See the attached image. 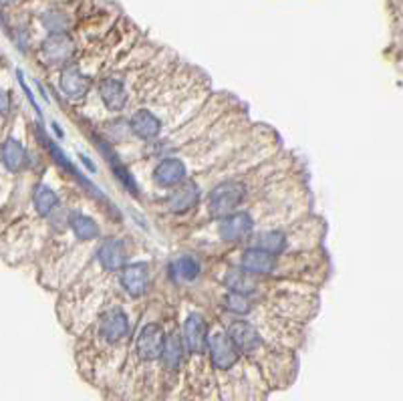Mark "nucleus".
<instances>
[{"instance_id":"obj_1","label":"nucleus","mask_w":403,"mask_h":401,"mask_svg":"<svg viewBox=\"0 0 403 401\" xmlns=\"http://www.w3.org/2000/svg\"><path fill=\"white\" fill-rule=\"evenodd\" d=\"M244 198V186L238 182H226L220 184L218 188L210 194L208 208L214 218H228L238 208V204Z\"/></svg>"},{"instance_id":"obj_2","label":"nucleus","mask_w":403,"mask_h":401,"mask_svg":"<svg viewBox=\"0 0 403 401\" xmlns=\"http://www.w3.org/2000/svg\"><path fill=\"white\" fill-rule=\"evenodd\" d=\"M164 343H166L164 329L156 323H149V325L143 327L140 337H138V353L147 361L158 359L164 351Z\"/></svg>"},{"instance_id":"obj_3","label":"nucleus","mask_w":403,"mask_h":401,"mask_svg":"<svg viewBox=\"0 0 403 401\" xmlns=\"http://www.w3.org/2000/svg\"><path fill=\"white\" fill-rule=\"evenodd\" d=\"M208 347H210V355H212V363L218 369H230L232 365H236V347L232 345V341L226 335L216 333L212 337H208Z\"/></svg>"},{"instance_id":"obj_4","label":"nucleus","mask_w":403,"mask_h":401,"mask_svg":"<svg viewBox=\"0 0 403 401\" xmlns=\"http://www.w3.org/2000/svg\"><path fill=\"white\" fill-rule=\"evenodd\" d=\"M127 329L129 321L121 308H109L101 315V337L107 343H118L119 339L127 335Z\"/></svg>"},{"instance_id":"obj_5","label":"nucleus","mask_w":403,"mask_h":401,"mask_svg":"<svg viewBox=\"0 0 403 401\" xmlns=\"http://www.w3.org/2000/svg\"><path fill=\"white\" fill-rule=\"evenodd\" d=\"M184 341L188 351L194 355H202L208 347V329L200 315H191L184 325Z\"/></svg>"},{"instance_id":"obj_6","label":"nucleus","mask_w":403,"mask_h":401,"mask_svg":"<svg viewBox=\"0 0 403 401\" xmlns=\"http://www.w3.org/2000/svg\"><path fill=\"white\" fill-rule=\"evenodd\" d=\"M121 286L127 290L129 297H142L147 290V264L145 262H135L129 264L121 270Z\"/></svg>"},{"instance_id":"obj_7","label":"nucleus","mask_w":403,"mask_h":401,"mask_svg":"<svg viewBox=\"0 0 403 401\" xmlns=\"http://www.w3.org/2000/svg\"><path fill=\"white\" fill-rule=\"evenodd\" d=\"M73 41L65 35H50L47 41L43 43V57L47 63H53V65H59V63H67L73 57Z\"/></svg>"},{"instance_id":"obj_8","label":"nucleus","mask_w":403,"mask_h":401,"mask_svg":"<svg viewBox=\"0 0 403 401\" xmlns=\"http://www.w3.org/2000/svg\"><path fill=\"white\" fill-rule=\"evenodd\" d=\"M254 228V222L248 214H232L220 224V236L226 242H238L246 238Z\"/></svg>"},{"instance_id":"obj_9","label":"nucleus","mask_w":403,"mask_h":401,"mask_svg":"<svg viewBox=\"0 0 403 401\" xmlns=\"http://www.w3.org/2000/svg\"><path fill=\"white\" fill-rule=\"evenodd\" d=\"M228 335H230L228 339L232 341V345L236 347V351L248 353V351H254V349L261 345L259 333H256V329H254L250 323H246V321H236V323H232L230 329H228Z\"/></svg>"},{"instance_id":"obj_10","label":"nucleus","mask_w":403,"mask_h":401,"mask_svg":"<svg viewBox=\"0 0 403 401\" xmlns=\"http://www.w3.org/2000/svg\"><path fill=\"white\" fill-rule=\"evenodd\" d=\"M240 264L242 270H246V274H268L274 268V257L261 248H248L242 254Z\"/></svg>"},{"instance_id":"obj_11","label":"nucleus","mask_w":403,"mask_h":401,"mask_svg":"<svg viewBox=\"0 0 403 401\" xmlns=\"http://www.w3.org/2000/svg\"><path fill=\"white\" fill-rule=\"evenodd\" d=\"M153 178L160 186H166V188L176 186L186 178V165L176 158H167L158 164L156 171H153Z\"/></svg>"},{"instance_id":"obj_12","label":"nucleus","mask_w":403,"mask_h":401,"mask_svg":"<svg viewBox=\"0 0 403 401\" xmlns=\"http://www.w3.org/2000/svg\"><path fill=\"white\" fill-rule=\"evenodd\" d=\"M97 257H99V262L107 270H118V268L123 266V262H125V246H123V242L118 240V238H107L99 246Z\"/></svg>"},{"instance_id":"obj_13","label":"nucleus","mask_w":403,"mask_h":401,"mask_svg":"<svg viewBox=\"0 0 403 401\" xmlns=\"http://www.w3.org/2000/svg\"><path fill=\"white\" fill-rule=\"evenodd\" d=\"M99 93H101L103 103L107 105V109H111V111L123 109L125 103H127V91L123 87V83L118 79H105L99 85Z\"/></svg>"},{"instance_id":"obj_14","label":"nucleus","mask_w":403,"mask_h":401,"mask_svg":"<svg viewBox=\"0 0 403 401\" xmlns=\"http://www.w3.org/2000/svg\"><path fill=\"white\" fill-rule=\"evenodd\" d=\"M129 125H131L133 133L140 136L142 140H153V138L162 131V121L156 118L151 111H147V109L138 111V113L131 118Z\"/></svg>"},{"instance_id":"obj_15","label":"nucleus","mask_w":403,"mask_h":401,"mask_svg":"<svg viewBox=\"0 0 403 401\" xmlns=\"http://www.w3.org/2000/svg\"><path fill=\"white\" fill-rule=\"evenodd\" d=\"M200 198V189L194 182H184L178 192H174V196L167 200V208L171 212H186L198 202Z\"/></svg>"},{"instance_id":"obj_16","label":"nucleus","mask_w":403,"mask_h":401,"mask_svg":"<svg viewBox=\"0 0 403 401\" xmlns=\"http://www.w3.org/2000/svg\"><path fill=\"white\" fill-rule=\"evenodd\" d=\"M89 85H91V81L83 73L77 71V69H67V71L63 73V77H61V89H63V93L69 95L71 99L83 97L89 91Z\"/></svg>"},{"instance_id":"obj_17","label":"nucleus","mask_w":403,"mask_h":401,"mask_svg":"<svg viewBox=\"0 0 403 401\" xmlns=\"http://www.w3.org/2000/svg\"><path fill=\"white\" fill-rule=\"evenodd\" d=\"M0 158H2V164L6 165V169L19 171L26 162V151H24L23 143L12 140V138L6 140L2 149H0Z\"/></svg>"},{"instance_id":"obj_18","label":"nucleus","mask_w":403,"mask_h":401,"mask_svg":"<svg viewBox=\"0 0 403 401\" xmlns=\"http://www.w3.org/2000/svg\"><path fill=\"white\" fill-rule=\"evenodd\" d=\"M169 272H171V277L182 279V281H196L200 274V264L191 257H182L169 264Z\"/></svg>"},{"instance_id":"obj_19","label":"nucleus","mask_w":403,"mask_h":401,"mask_svg":"<svg viewBox=\"0 0 403 401\" xmlns=\"http://www.w3.org/2000/svg\"><path fill=\"white\" fill-rule=\"evenodd\" d=\"M71 228L79 240H93V238L99 236V228H97L95 220L85 216V214H73Z\"/></svg>"},{"instance_id":"obj_20","label":"nucleus","mask_w":403,"mask_h":401,"mask_svg":"<svg viewBox=\"0 0 403 401\" xmlns=\"http://www.w3.org/2000/svg\"><path fill=\"white\" fill-rule=\"evenodd\" d=\"M162 355H164V361H166L167 367L169 369H176L180 365L182 357H184V343H182V339L178 335H171L166 343H164Z\"/></svg>"},{"instance_id":"obj_21","label":"nucleus","mask_w":403,"mask_h":401,"mask_svg":"<svg viewBox=\"0 0 403 401\" xmlns=\"http://www.w3.org/2000/svg\"><path fill=\"white\" fill-rule=\"evenodd\" d=\"M57 204H59V198L48 186L43 184V186L37 188V192H35V206H37L39 214L47 216V214H50L57 208Z\"/></svg>"},{"instance_id":"obj_22","label":"nucleus","mask_w":403,"mask_h":401,"mask_svg":"<svg viewBox=\"0 0 403 401\" xmlns=\"http://www.w3.org/2000/svg\"><path fill=\"white\" fill-rule=\"evenodd\" d=\"M286 246V238L285 234H281V232H264L259 238V246L256 248H261L264 252H268V254H279V252H283Z\"/></svg>"},{"instance_id":"obj_23","label":"nucleus","mask_w":403,"mask_h":401,"mask_svg":"<svg viewBox=\"0 0 403 401\" xmlns=\"http://www.w3.org/2000/svg\"><path fill=\"white\" fill-rule=\"evenodd\" d=\"M224 303H226V308H228V310L238 313V315H244V313L250 310V301H248V297L238 295V292H228V297H226Z\"/></svg>"},{"instance_id":"obj_24","label":"nucleus","mask_w":403,"mask_h":401,"mask_svg":"<svg viewBox=\"0 0 403 401\" xmlns=\"http://www.w3.org/2000/svg\"><path fill=\"white\" fill-rule=\"evenodd\" d=\"M228 284H230V288H232V292H238V295H248V292H252L254 290V283L248 279V274L246 272H236L230 281H228Z\"/></svg>"},{"instance_id":"obj_25","label":"nucleus","mask_w":403,"mask_h":401,"mask_svg":"<svg viewBox=\"0 0 403 401\" xmlns=\"http://www.w3.org/2000/svg\"><path fill=\"white\" fill-rule=\"evenodd\" d=\"M10 111V99L4 89H0V115H8Z\"/></svg>"}]
</instances>
